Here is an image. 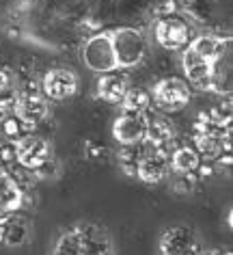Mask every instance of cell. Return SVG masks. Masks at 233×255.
Returning <instances> with one entry per match:
<instances>
[{
  "mask_svg": "<svg viewBox=\"0 0 233 255\" xmlns=\"http://www.w3.org/2000/svg\"><path fill=\"white\" fill-rule=\"evenodd\" d=\"M82 63L86 69L93 74H108L117 72V59H115V48H112V35L110 30H102V33L91 35L82 46Z\"/></svg>",
  "mask_w": 233,
  "mask_h": 255,
  "instance_id": "3",
  "label": "cell"
},
{
  "mask_svg": "<svg viewBox=\"0 0 233 255\" xmlns=\"http://www.w3.org/2000/svg\"><path fill=\"white\" fill-rule=\"evenodd\" d=\"M194 182H197V177L194 175H179L177 180L173 182V190L175 193L186 195V193H190V190L194 188Z\"/></svg>",
  "mask_w": 233,
  "mask_h": 255,
  "instance_id": "21",
  "label": "cell"
},
{
  "mask_svg": "<svg viewBox=\"0 0 233 255\" xmlns=\"http://www.w3.org/2000/svg\"><path fill=\"white\" fill-rule=\"evenodd\" d=\"M78 87H80L78 76L67 67L48 69L41 80V93L52 102H63V100L74 98L78 93Z\"/></svg>",
  "mask_w": 233,
  "mask_h": 255,
  "instance_id": "9",
  "label": "cell"
},
{
  "mask_svg": "<svg viewBox=\"0 0 233 255\" xmlns=\"http://www.w3.org/2000/svg\"><path fill=\"white\" fill-rule=\"evenodd\" d=\"M119 104H121L123 113H143L145 115V111L151 106V93L143 87H130Z\"/></svg>",
  "mask_w": 233,
  "mask_h": 255,
  "instance_id": "18",
  "label": "cell"
},
{
  "mask_svg": "<svg viewBox=\"0 0 233 255\" xmlns=\"http://www.w3.org/2000/svg\"><path fill=\"white\" fill-rule=\"evenodd\" d=\"M199 255H231V251H223V249H203Z\"/></svg>",
  "mask_w": 233,
  "mask_h": 255,
  "instance_id": "22",
  "label": "cell"
},
{
  "mask_svg": "<svg viewBox=\"0 0 233 255\" xmlns=\"http://www.w3.org/2000/svg\"><path fill=\"white\" fill-rule=\"evenodd\" d=\"M143 154V143L141 145H121V149H119V164H121L123 173L125 175H132L134 177V171H136V162L138 158Z\"/></svg>",
  "mask_w": 233,
  "mask_h": 255,
  "instance_id": "19",
  "label": "cell"
},
{
  "mask_svg": "<svg viewBox=\"0 0 233 255\" xmlns=\"http://www.w3.org/2000/svg\"><path fill=\"white\" fill-rule=\"evenodd\" d=\"M24 206V190L22 184L15 180L13 173L0 171V214L7 216L20 212Z\"/></svg>",
  "mask_w": 233,
  "mask_h": 255,
  "instance_id": "15",
  "label": "cell"
},
{
  "mask_svg": "<svg viewBox=\"0 0 233 255\" xmlns=\"http://www.w3.org/2000/svg\"><path fill=\"white\" fill-rule=\"evenodd\" d=\"M186 50H190L192 54H197L199 59L212 63V65H218V63L225 61L227 50H229V41L220 35H199L190 39Z\"/></svg>",
  "mask_w": 233,
  "mask_h": 255,
  "instance_id": "13",
  "label": "cell"
},
{
  "mask_svg": "<svg viewBox=\"0 0 233 255\" xmlns=\"http://www.w3.org/2000/svg\"><path fill=\"white\" fill-rule=\"evenodd\" d=\"M130 89V78L125 72H108V74H102L97 80V87H95V93L99 100H104L106 104H119L123 100L125 91Z\"/></svg>",
  "mask_w": 233,
  "mask_h": 255,
  "instance_id": "14",
  "label": "cell"
},
{
  "mask_svg": "<svg viewBox=\"0 0 233 255\" xmlns=\"http://www.w3.org/2000/svg\"><path fill=\"white\" fill-rule=\"evenodd\" d=\"M151 102L166 113H179L192 102V87L184 78L168 76L162 78L151 89Z\"/></svg>",
  "mask_w": 233,
  "mask_h": 255,
  "instance_id": "4",
  "label": "cell"
},
{
  "mask_svg": "<svg viewBox=\"0 0 233 255\" xmlns=\"http://www.w3.org/2000/svg\"><path fill=\"white\" fill-rule=\"evenodd\" d=\"M203 251L197 229L190 225H171L160 234L158 253L160 255H199Z\"/></svg>",
  "mask_w": 233,
  "mask_h": 255,
  "instance_id": "6",
  "label": "cell"
},
{
  "mask_svg": "<svg viewBox=\"0 0 233 255\" xmlns=\"http://www.w3.org/2000/svg\"><path fill=\"white\" fill-rule=\"evenodd\" d=\"M2 219H4V216H2V214H0V221H2Z\"/></svg>",
  "mask_w": 233,
  "mask_h": 255,
  "instance_id": "23",
  "label": "cell"
},
{
  "mask_svg": "<svg viewBox=\"0 0 233 255\" xmlns=\"http://www.w3.org/2000/svg\"><path fill=\"white\" fill-rule=\"evenodd\" d=\"M155 41L164 50H184L192 39V30L188 26V22L179 15H164L155 22L154 28Z\"/></svg>",
  "mask_w": 233,
  "mask_h": 255,
  "instance_id": "7",
  "label": "cell"
},
{
  "mask_svg": "<svg viewBox=\"0 0 233 255\" xmlns=\"http://www.w3.org/2000/svg\"><path fill=\"white\" fill-rule=\"evenodd\" d=\"M33 223L24 214H7L0 221V245L7 249H20L26 247L33 240Z\"/></svg>",
  "mask_w": 233,
  "mask_h": 255,
  "instance_id": "11",
  "label": "cell"
},
{
  "mask_svg": "<svg viewBox=\"0 0 233 255\" xmlns=\"http://www.w3.org/2000/svg\"><path fill=\"white\" fill-rule=\"evenodd\" d=\"M48 102L50 100L43 93H37L35 89H24V91H17V95H15L13 115L26 128L39 126L41 121L50 115V104Z\"/></svg>",
  "mask_w": 233,
  "mask_h": 255,
  "instance_id": "8",
  "label": "cell"
},
{
  "mask_svg": "<svg viewBox=\"0 0 233 255\" xmlns=\"http://www.w3.org/2000/svg\"><path fill=\"white\" fill-rule=\"evenodd\" d=\"M13 160L26 171L41 169L46 162L52 160V143L39 134H24L11 145Z\"/></svg>",
  "mask_w": 233,
  "mask_h": 255,
  "instance_id": "5",
  "label": "cell"
},
{
  "mask_svg": "<svg viewBox=\"0 0 233 255\" xmlns=\"http://www.w3.org/2000/svg\"><path fill=\"white\" fill-rule=\"evenodd\" d=\"M15 91V76L9 69L0 67V100L2 98H13Z\"/></svg>",
  "mask_w": 233,
  "mask_h": 255,
  "instance_id": "20",
  "label": "cell"
},
{
  "mask_svg": "<svg viewBox=\"0 0 233 255\" xmlns=\"http://www.w3.org/2000/svg\"><path fill=\"white\" fill-rule=\"evenodd\" d=\"M112 35V48H115V59L119 69L136 67L145 61L149 52V41L141 28L134 26H119L110 30Z\"/></svg>",
  "mask_w": 233,
  "mask_h": 255,
  "instance_id": "2",
  "label": "cell"
},
{
  "mask_svg": "<svg viewBox=\"0 0 233 255\" xmlns=\"http://www.w3.org/2000/svg\"><path fill=\"white\" fill-rule=\"evenodd\" d=\"M52 255H115V240L97 223H76L61 232Z\"/></svg>",
  "mask_w": 233,
  "mask_h": 255,
  "instance_id": "1",
  "label": "cell"
},
{
  "mask_svg": "<svg viewBox=\"0 0 233 255\" xmlns=\"http://www.w3.org/2000/svg\"><path fill=\"white\" fill-rule=\"evenodd\" d=\"M168 169L177 175H194L201 169V156L192 145H179L168 156Z\"/></svg>",
  "mask_w": 233,
  "mask_h": 255,
  "instance_id": "17",
  "label": "cell"
},
{
  "mask_svg": "<svg viewBox=\"0 0 233 255\" xmlns=\"http://www.w3.org/2000/svg\"><path fill=\"white\" fill-rule=\"evenodd\" d=\"M168 175V154L160 149H151L143 143V154L136 162L134 177H138L143 184L155 186Z\"/></svg>",
  "mask_w": 233,
  "mask_h": 255,
  "instance_id": "10",
  "label": "cell"
},
{
  "mask_svg": "<svg viewBox=\"0 0 233 255\" xmlns=\"http://www.w3.org/2000/svg\"><path fill=\"white\" fill-rule=\"evenodd\" d=\"M147 117L143 113H121L112 121V138L119 145H141L145 141Z\"/></svg>",
  "mask_w": 233,
  "mask_h": 255,
  "instance_id": "12",
  "label": "cell"
},
{
  "mask_svg": "<svg viewBox=\"0 0 233 255\" xmlns=\"http://www.w3.org/2000/svg\"><path fill=\"white\" fill-rule=\"evenodd\" d=\"M175 138V126L166 117H147V130H145V145L151 149L166 151V145H171Z\"/></svg>",
  "mask_w": 233,
  "mask_h": 255,
  "instance_id": "16",
  "label": "cell"
}]
</instances>
